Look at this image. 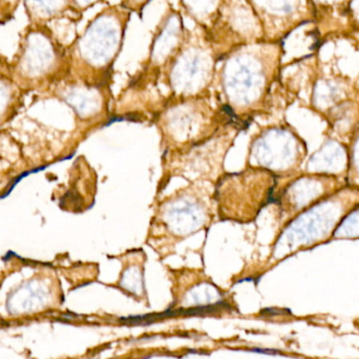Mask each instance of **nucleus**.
Wrapping results in <instances>:
<instances>
[{
    "label": "nucleus",
    "mask_w": 359,
    "mask_h": 359,
    "mask_svg": "<svg viewBox=\"0 0 359 359\" xmlns=\"http://www.w3.org/2000/svg\"><path fill=\"white\" fill-rule=\"evenodd\" d=\"M280 50V42L259 41L219 59L215 83L231 119L248 117L263 104L278 72Z\"/></svg>",
    "instance_id": "f257e3e1"
},
{
    "label": "nucleus",
    "mask_w": 359,
    "mask_h": 359,
    "mask_svg": "<svg viewBox=\"0 0 359 359\" xmlns=\"http://www.w3.org/2000/svg\"><path fill=\"white\" fill-rule=\"evenodd\" d=\"M132 15L120 4L107 6L72 44L71 69H75L81 82L109 88L114 65L122 52Z\"/></svg>",
    "instance_id": "f03ea898"
},
{
    "label": "nucleus",
    "mask_w": 359,
    "mask_h": 359,
    "mask_svg": "<svg viewBox=\"0 0 359 359\" xmlns=\"http://www.w3.org/2000/svg\"><path fill=\"white\" fill-rule=\"evenodd\" d=\"M213 192L209 182H194L165 198L151 221V246L163 251L208 228L217 210Z\"/></svg>",
    "instance_id": "7ed1b4c3"
},
{
    "label": "nucleus",
    "mask_w": 359,
    "mask_h": 359,
    "mask_svg": "<svg viewBox=\"0 0 359 359\" xmlns=\"http://www.w3.org/2000/svg\"><path fill=\"white\" fill-rule=\"evenodd\" d=\"M219 59L204 31L186 27L185 38L176 56L161 77L170 88L172 99L206 97L215 84Z\"/></svg>",
    "instance_id": "20e7f679"
},
{
    "label": "nucleus",
    "mask_w": 359,
    "mask_h": 359,
    "mask_svg": "<svg viewBox=\"0 0 359 359\" xmlns=\"http://www.w3.org/2000/svg\"><path fill=\"white\" fill-rule=\"evenodd\" d=\"M276 176L263 168H251L224 174L215 183V208L219 219L250 223L273 198Z\"/></svg>",
    "instance_id": "39448f33"
},
{
    "label": "nucleus",
    "mask_w": 359,
    "mask_h": 359,
    "mask_svg": "<svg viewBox=\"0 0 359 359\" xmlns=\"http://www.w3.org/2000/svg\"><path fill=\"white\" fill-rule=\"evenodd\" d=\"M221 124L206 97L172 99L159 119L162 136L177 153L211 138Z\"/></svg>",
    "instance_id": "423d86ee"
},
{
    "label": "nucleus",
    "mask_w": 359,
    "mask_h": 359,
    "mask_svg": "<svg viewBox=\"0 0 359 359\" xmlns=\"http://www.w3.org/2000/svg\"><path fill=\"white\" fill-rule=\"evenodd\" d=\"M205 35L219 61L236 48L264 41L261 23L247 0H222L217 21Z\"/></svg>",
    "instance_id": "0eeeda50"
},
{
    "label": "nucleus",
    "mask_w": 359,
    "mask_h": 359,
    "mask_svg": "<svg viewBox=\"0 0 359 359\" xmlns=\"http://www.w3.org/2000/svg\"><path fill=\"white\" fill-rule=\"evenodd\" d=\"M238 126L228 123L211 138L179 151L172 159V172L194 182H215L222 176L224 158L231 147Z\"/></svg>",
    "instance_id": "6e6552de"
},
{
    "label": "nucleus",
    "mask_w": 359,
    "mask_h": 359,
    "mask_svg": "<svg viewBox=\"0 0 359 359\" xmlns=\"http://www.w3.org/2000/svg\"><path fill=\"white\" fill-rule=\"evenodd\" d=\"M186 27L181 12L168 6L154 31L147 60L136 77L133 78L130 88L147 86L161 78L164 69L183 44Z\"/></svg>",
    "instance_id": "1a4fd4ad"
},
{
    "label": "nucleus",
    "mask_w": 359,
    "mask_h": 359,
    "mask_svg": "<svg viewBox=\"0 0 359 359\" xmlns=\"http://www.w3.org/2000/svg\"><path fill=\"white\" fill-rule=\"evenodd\" d=\"M257 15L264 41L280 42L293 27L292 0H247Z\"/></svg>",
    "instance_id": "9d476101"
},
{
    "label": "nucleus",
    "mask_w": 359,
    "mask_h": 359,
    "mask_svg": "<svg viewBox=\"0 0 359 359\" xmlns=\"http://www.w3.org/2000/svg\"><path fill=\"white\" fill-rule=\"evenodd\" d=\"M50 287L39 278L27 280L6 297V309L10 316H19L42 311L50 305Z\"/></svg>",
    "instance_id": "9b49d317"
},
{
    "label": "nucleus",
    "mask_w": 359,
    "mask_h": 359,
    "mask_svg": "<svg viewBox=\"0 0 359 359\" xmlns=\"http://www.w3.org/2000/svg\"><path fill=\"white\" fill-rule=\"evenodd\" d=\"M109 93V88L90 86L82 82L81 86H73L67 92V100L81 117H90L103 109Z\"/></svg>",
    "instance_id": "f8f14e48"
},
{
    "label": "nucleus",
    "mask_w": 359,
    "mask_h": 359,
    "mask_svg": "<svg viewBox=\"0 0 359 359\" xmlns=\"http://www.w3.org/2000/svg\"><path fill=\"white\" fill-rule=\"evenodd\" d=\"M179 4L196 27L206 33L217 21L222 0H179Z\"/></svg>",
    "instance_id": "ddd939ff"
},
{
    "label": "nucleus",
    "mask_w": 359,
    "mask_h": 359,
    "mask_svg": "<svg viewBox=\"0 0 359 359\" xmlns=\"http://www.w3.org/2000/svg\"><path fill=\"white\" fill-rule=\"evenodd\" d=\"M143 253L130 255V263L124 268L120 278V287L130 294L142 297L145 293L144 276H143Z\"/></svg>",
    "instance_id": "4468645a"
},
{
    "label": "nucleus",
    "mask_w": 359,
    "mask_h": 359,
    "mask_svg": "<svg viewBox=\"0 0 359 359\" xmlns=\"http://www.w3.org/2000/svg\"><path fill=\"white\" fill-rule=\"evenodd\" d=\"M13 94L12 90L8 86L0 88V121H4L6 114L12 109Z\"/></svg>",
    "instance_id": "2eb2a0df"
},
{
    "label": "nucleus",
    "mask_w": 359,
    "mask_h": 359,
    "mask_svg": "<svg viewBox=\"0 0 359 359\" xmlns=\"http://www.w3.org/2000/svg\"><path fill=\"white\" fill-rule=\"evenodd\" d=\"M151 0H121L120 4L123 6L126 10L132 12L133 14L138 15L140 18H142L143 11L147 8V4L151 2Z\"/></svg>",
    "instance_id": "dca6fc26"
},
{
    "label": "nucleus",
    "mask_w": 359,
    "mask_h": 359,
    "mask_svg": "<svg viewBox=\"0 0 359 359\" xmlns=\"http://www.w3.org/2000/svg\"><path fill=\"white\" fill-rule=\"evenodd\" d=\"M77 4L78 8L80 11L88 10V8H92V6H96L99 4H104L105 0H75Z\"/></svg>",
    "instance_id": "f3484780"
}]
</instances>
